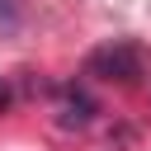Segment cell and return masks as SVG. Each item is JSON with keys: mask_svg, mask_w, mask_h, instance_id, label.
Returning a JSON list of instances; mask_svg holds the SVG:
<instances>
[{"mask_svg": "<svg viewBox=\"0 0 151 151\" xmlns=\"http://www.w3.org/2000/svg\"><path fill=\"white\" fill-rule=\"evenodd\" d=\"M85 76H99V80H118V85H137L142 80V52L132 42H109V47H94L85 57Z\"/></svg>", "mask_w": 151, "mask_h": 151, "instance_id": "6da1fadb", "label": "cell"}, {"mask_svg": "<svg viewBox=\"0 0 151 151\" xmlns=\"http://www.w3.org/2000/svg\"><path fill=\"white\" fill-rule=\"evenodd\" d=\"M90 109H94V104H90L85 94H76V99H66V104H61V123H66V127H71V123H76V127H85V123H90Z\"/></svg>", "mask_w": 151, "mask_h": 151, "instance_id": "7a4b0ae2", "label": "cell"}, {"mask_svg": "<svg viewBox=\"0 0 151 151\" xmlns=\"http://www.w3.org/2000/svg\"><path fill=\"white\" fill-rule=\"evenodd\" d=\"M19 24V9H14V0H0V28H14Z\"/></svg>", "mask_w": 151, "mask_h": 151, "instance_id": "3957f363", "label": "cell"}, {"mask_svg": "<svg viewBox=\"0 0 151 151\" xmlns=\"http://www.w3.org/2000/svg\"><path fill=\"white\" fill-rule=\"evenodd\" d=\"M5 104H9V85H0V109H5Z\"/></svg>", "mask_w": 151, "mask_h": 151, "instance_id": "277c9868", "label": "cell"}]
</instances>
